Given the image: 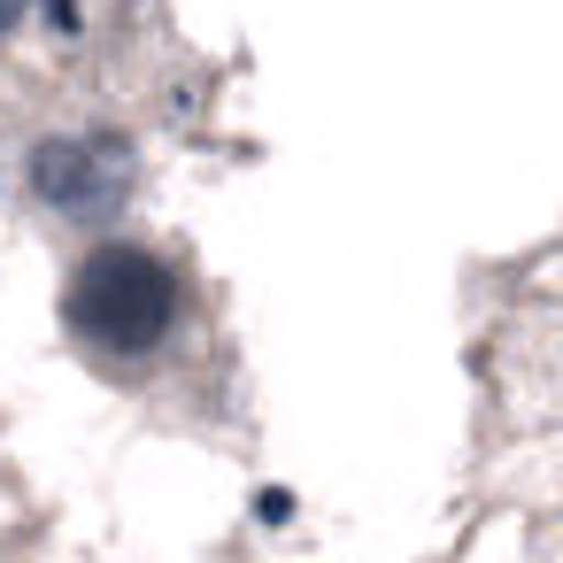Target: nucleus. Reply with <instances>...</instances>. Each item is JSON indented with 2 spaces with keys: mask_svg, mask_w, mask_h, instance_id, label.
I'll return each mask as SVG.
<instances>
[{
  "mask_svg": "<svg viewBox=\"0 0 563 563\" xmlns=\"http://www.w3.org/2000/svg\"><path fill=\"white\" fill-rule=\"evenodd\" d=\"M178 271L155 255V247H132V240H109L93 247L78 271H70V294H63V317L70 332L93 347V355H155L170 332H178Z\"/></svg>",
  "mask_w": 563,
  "mask_h": 563,
  "instance_id": "nucleus-1",
  "label": "nucleus"
},
{
  "mask_svg": "<svg viewBox=\"0 0 563 563\" xmlns=\"http://www.w3.org/2000/svg\"><path fill=\"white\" fill-rule=\"evenodd\" d=\"M32 194L55 217H117L132 194V147L117 132H78V140H40L32 147Z\"/></svg>",
  "mask_w": 563,
  "mask_h": 563,
  "instance_id": "nucleus-2",
  "label": "nucleus"
},
{
  "mask_svg": "<svg viewBox=\"0 0 563 563\" xmlns=\"http://www.w3.org/2000/svg\"><path fill=\"white\" fill-rule=\"evenodd\" d=\"M16 16H24V0H0V32H9Z\"/></svg>",
  "mask_w": 563,
  "mask_h": 563,
  "instance_id": "nucleus-3",
  "label": "nucleus"
}]
</instances>
